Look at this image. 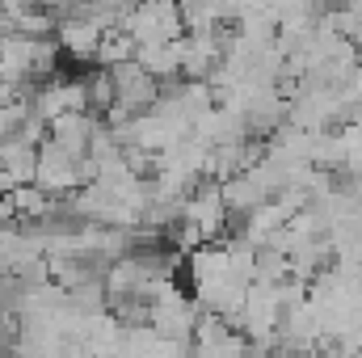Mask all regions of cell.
Returning a JSON list of instances; mask_svg holds the SVG:
<instances>
[{
    "mask_svg": "<svg viewBox=\"0 0 362 358\" xmlns=\"http://www.w3.org/2000/svg\"><path fill=\"white\" fill-rule=\"evenodd\" d=\"M127 30L135 34V42H173L181 34V4L173 0H139L127 17Z\"/></svg>",
    "mask_w": 362,
    "mask_h": 358,
    "instance_id": "cell-1",
    "label": "cell"
},
{
    "mask_svg": "<svg viewBox=\"0 0 362 358\" xmlns=\"http://www.w3.org/2000/svg\"><path fill=\"white\" fill-rule=\"evenodd\" d=\"M110 76H114V101H118V105H127L131 114L156 101V81H160V76H156V72H148L139 59L114 64V68H110Z\"/></svg>",
    "mask_w": 362,
    "mask_h": 358,
    "instance_id": "cell-2",
    "label": "cell"
}]
</instances>
